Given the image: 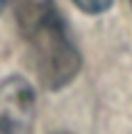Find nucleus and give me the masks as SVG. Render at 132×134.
I'll list each match as a JSON object with an SVG mask.
<instances>
[{
  "mask_svg": "<svg viewBox=\"0 0 132 134\" xmlns=\"http://www.w3.org/2000/svg\"><path fill=\"white\" fill-rule=\"evenodd\" d=\"M20 34L44 88L61 90L76 78L81 56L54 0H12Z\"/></svg>",
  "mask_w": 132,
  "mask_h": 134,
  "instance_id": "f257e3e1",
  "label": "nucleus"
},
{
  "mask_svg": "<svg viewBox=\"0 0 132 134\" xmlns=\"http://www.w3.org/2000/svg\"><path fill=\"white\" fill-rule=\"evenodd\" d=\"M34 90L25 78L0 83V134H32Z\"/></svg>",
  "mask_w": 132,
  "mask_h": 134,
  "instance_id": "f03ea898",
  "label": "nucleus"
},
{
  "mask_svg": "<svg viewBox=\"0 0 132 134\" xmlns=\"http://www.w3.org/2000/svg\"><path fill=\"white\" fill-rule=\"evenodd\" d=\"M73 3L88 15H100V12H105L108 7L113 5V0H73Z\"/></svg>",
  "mask_w": 132,
  "mask_h": 134,
  "instance_id": "7ed1b4c3",
  "label": "nucleus"
},
{
  "mask_svg": "<svg viewBox=\"0 0 132 134\" xmlns=\"http://www.w3.org/2000/svg\"><path fill=\"white\" fill-rule=\"evenodd\" d=\"M3 7H5V0H0V12H3Z\"/></svg>",
  "mask_w": 132,
  "mask_h": 134,
  "instance_id": "20e7f679",
  "label": "nucleus"
},
{
  "mask_svg": "<svg viewBox=\"0 0 132 134\" xmlns=\"http://www.w3.org/2000/svg\"><path fill=\"white\" fill-rule=\"evenodd\" d=\"M59 134H66V132H59Z\"/></svg>",
  "mask_w": 132,
  "mask_h": 134,
  "instance_id": "39448f33",
  "label": "nucleus"
}]
</instances>
